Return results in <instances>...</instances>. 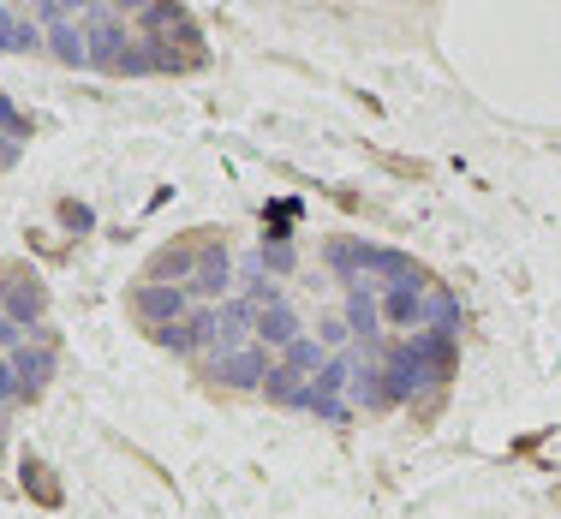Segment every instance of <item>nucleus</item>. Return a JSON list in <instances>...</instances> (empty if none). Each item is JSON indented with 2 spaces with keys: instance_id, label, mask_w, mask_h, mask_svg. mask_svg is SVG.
<instances>
[{
  "instance_id": "f257e3e1",
  "label": "nucleus",
  "mask_w": 561,
  "mask_h": 519,
  "mask_svg": "<svg viewBox=\"0 0 561 519\" xmlns=\"http://www.w3.org/2000/svg\"><path fill=\"white\" fill-rule=\"evenodd\" d=\"M131 311H138V323L156 335V328L180 323V316L192 311V292H185V287H162V281H138V287H131Z\"/></svg>"
},
{
  "instance_id": "f03ea898",
  "label": "nucleus",
  "mask_w": 561,
  "mask_h": 519,
  "mask_svg": "<svg viewBox=\"0 0 561 519\" xmlns=\"http://www.w3.org/2000/svg\"><path fill=\"white\" fill-rule=\"evenodd\" d=\"M7 358L24 382V401H36V394L48 389V377H55V335H24Z\"/></svg>"
},
{
  "instance_id": "7ed1b4c3",
  "label": "nucleus",
  "mask_w": 561,
  "mask_h": 519,
  "mask_svg": "<svg viewBox=\"0 0 561 519\" xmlns=\"http://www.w3.org/2000/svg\"><path fill=\"white\" fill-rule=\"evenodd\" d=\"M270 346H239V353H216V377L227 382V389H263V377H270Z\"/></svg>"
},
{
  "instance_id": "20e7f679",
  "label": "nucleus",
  "mask_w": 561,
  "mask_h": 519,
  "mask_svg": "<svg viewBox=\"0 0 561 519\" xmlns=\"http://www.w3.org/2000/svg\"><path fill=\"white\" fill-rule=\"evenodd\" d=\"M43 304H48V292H43V281H36V275H12V281H7V316H12L19 328H36Z\"/></svg>"
},
{
  "instance_id": "39448f33",
  "label": "nucleus",
  "mask_w": 561,
  "mask_h": 519,
  "mask_svg": "<svg viewBox=\"0 0 561 519\" xmlns=\"http://www.w3.org/2000/svg\"><path fill=\"white\" fill-rule=\"evenodd\" d=\"M48 55H55L60 66H90V31H84V19L48 24Z\"/></svg>"
},
{
  "instance_id": "423d86ee",
  "label": "nucleus",
  "mask_w": 561,
  "mask_h": 519,
  "mask_svg": "<svg viewBox=\"0 0 561 519\" xmlns=\"http://www.w3.org/2000/svg\"><path fill=\"white\" fill-rule=\"evenodd\" d=\"M263 394H270L275 406H311V377L305 370H293V365H270V377H263Z\"/></svg>"
},
{
  "instance_id": "0eeeda50",
  "label": "nucleus",
  "mask_w": 561,
  "mask_h": 519,
  "mask_svg": "<svg viewBox=\"0 0 561 519\" xmlns=\"http://www.w3.org/2000/svg\"><path fill=\"white\" fill-rule=\"evenodd\" d=\"M424 328H443V335H454V328H460V299H454L443 281L424 287Z\"/></svg>"
},
{
  "instance_id": "6e6552de",
  "label": "nucleus",
  "mask_w": 561,
  "mask_h": 519,
  "mask_svg": "<svg viewBox=\"0 0 561 519\" xmlns=\"http://www.w3.org/2000/svg\"><path fill=\"white\" fill-rule=\"evenodd\" d=\"M19 484H24V496H31V501H43V508H60V484L48 477V465L36 460V454H24V465H19Z\"/></svg>"
},
{
  "instance_id": "1a4fd4ad",
  "label": "nucleus",
  "mask_w": 561,
  "mask_h": 519,
  "mask_svg": "<svg viewBox=\"0 0 561 519\" xmlns=\"http://www.w3.org/2000/svg\"><path fill=\"white\" fill-rule=\"evenodd\" d=\"M0 131H7V138H19V143H24V138H31V119H24L19 108H12V102H7V96H0Z\"/></svg>"
},
{
  "instance_id": "9d476101",
  "label": "nucleus",
  "mask_w": 561,
  "mask_h": 519,
  "mask_svg": "<svg viewBox=\"0 0 561 519\" xmlns=\"http://www.w3.org/2000/svg\"><path fill=\"white\" fill-rule=\"evenodd\" d=\"M60 221H66L72 233H90V221H96V216H90L84 204H72V197H60Z\"/></svg>"
},
{
  "instance_id": "9b49d317",
  "label": "nucleus",
  "mask_w": 561,
  "mask_h": 519,
  "mask_svg": "<svg viewBox=\"0 0 561 519\" xmlns=\"http://www.w3.org/2000/svg\"><path fill=\"white\" fill-rule=\"evenodd\" d=\"M150 7H156V0H114V12H119V19H144Z\"/></svg>"
},
{
  "instance_id": "f8f14e48",
  "label": "nucleus",
  "mask_w": 561,
  "mask_h": 519,
  "mask_svg": "<svg viewBox=\"0 0 561 519\" xmlns=\"http://www.w3.org/2000/svg\"><path fill=\"white\" fill-rule=\"evenodd\" d=\"M48 7H55L60 19H72V12H78V19H90V0H48Z\"/></svg>"
},
{
  "instance_id": "ddd939ff",
  "label": "nucleus",
  "mask_w": 561,
  "mask_h": 519,
  "mask_svg": "<svg viewBox=\"0 0 561 519\" xmlns=\"http://www.w3.org/2000/svg\"><path fill=\"white\" fill-rule=\"evenodd\" d=\"M19 162V138H7V131H0V168H12Z\"/></svg>"
},
{
  "instance_id": "4468645a",
  "label": "nucleus",
  "mask_w": 561,
  "mask_h": 519,
  "mask_svg": "<svg viewBox=\"0 0 561 519\" xmlns=\"http://www.w3.org/2000/svg\"><path fill=\"white\" fill-rule=\"evenodd\" d=\"M7 7H12V12H19V7H24V0H7Z\"/></svg>"
}]
</instances>
